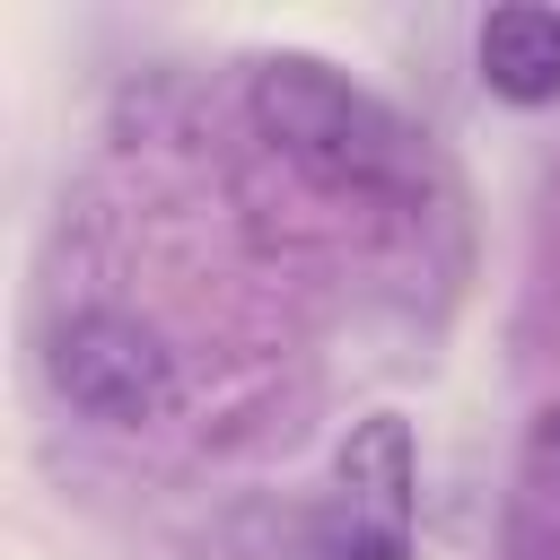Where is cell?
<instances>
[{"label":"cell","mask_w":560,"mask_h":560,"mask_svg":"<svg viewBox=\"0 0 560 560\" xmlns=\"http://www.w3.org/2000/svg\"><path fill=\"white\" fill-rule=\"evenodd\" d=\"M472 61L499 105H551L560 96V9H542V0L490 9L472 35Z\"/></svg>","instance_id":"4"},{"label":"cell","mask_w":560,"mask_h":560,"mask_svg":"<svg viewBox=\"0 0 560 560\" xmlns=\"http://www.w3.org/2000/svg\"><path fill=\"white\" fill-rule=\"evenodd\" d=\"M44 368H52L61 402L88 411V420H105V429H140V420H158V411L175 402V359H166V341H158L140 315H122V306H79V315L52 332Z\"/></svg>","instance_id":"2"},{"label":"cell","mask_w":560,"mask_h":560,"mask_svg":"<svg viewBox=\"0 0 560 560\" xmlns=\"http://www.w3.org/2000/svg\"><path fill=\"white\" fill-rule=\"evenodd\" d=\"M411 420L402 411H368L350 420L341 455H332V516H324V551L332 560H411Z\"/></svg>","instance_id":"3"},{"label":"cell","mask_w":560,"mask_h":560,"mask_svg":"<svg viewBox=\"0 0 560 560\" xmlns=\"http://www.w3.org/2000/svg\"><path fill=\"white\" fill-rule=\"evenodd\" d=\"M245 105H254L262 140H280L298 166H315L332 184H376V175L402 166L394 114L359 79H341L332 61H315V52H262Z\"/></svg>","instance_id":"1"}]
</instances>
